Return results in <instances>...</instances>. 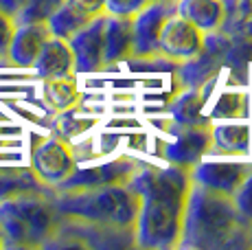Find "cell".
Listing matches in <instances>:
<instances>
[{
    "instance_id": "1",
    "label": "cell",
    "mask_w": 252,
    "mask_h": 250,
    "mask_svg": "<svg viewBox=\"0 0 252 250\" xmlns=\"http://www.w3.org/2000/svg\"><path fill=\"white\" fill-rule=\"evenodd\" d=\"M140 195L136 219V248L173 250L180 244L182 218L191 191V169L178 165H143L127 182Z\"/></svg>"
},
{
    "instance_id": "2",
    "label": "cell",
    "mask_w": 252,
    "mask_h": 250,
    "mask_svg": "<svg viewBox=\"0 0 252 250\" xmlns=\"http://www.w3.org/2000/svg\"><path fill=\"white\" fill-rule=\"evenodd\" d=\"M250 230L252 226L241 218L230 195L191 185L178 248H250Z\"/></svg>"
},
{
    "instance_id": "3",
    "label": "cell",
    "mask_w": 252,
    "mask_h": 250,
    "mask_svg": "<svg viewBox=\"0 0 252 250\" xmlns=\"http://www.w3.org/2000/svg\"><path fill=\"white\" fill-rule=\"evenodd\" d=\"M62 218L96 226L112 233H134L140 211V195L129 185L96 189L55 191L53 195Z\"/></svg>"
},
{
    "instance_id": "4",
    "label": "cell",
    "mask_w": 252,
    "mask_h": 250,
    "mask_svg": "<svg viewBox=\"0 0 252 250\" xmlns=\"http://www.w3.org/2000/svg\"><path fill=\"white\" fill-rule=\"evenodd\" d=\"M62 213L53 195L22 193L0 202L2 248H46L57 235Z\"/></svg>"
},
{
    "instance_id": "5",
    "label": "cell",
    "mask_w": 252,
    "mask_h": 250,
    "mask_svg": "<svg viewBox=\"0 0 252 250\" xmlns=\"http://www.w3.org/2000/svg\"><path fill=\"white\" fill-rule=\"evenodd\" d=\"M31 169L44 185L55 189L77 169L75 154L68 143L62 138H46L33 150Z\"/></svg>"
},
{
    "instance_id": "6",
    "label": "cell",
    "mask_w": 252,
    "mask_h": 250,
    "mask_svg": "<svg viewBox=\"0 0 252 250\" xmlns=\"http://www.w3.org/2000/svg\"><path fill=\"white\" fill-rule=\"evenodd\" d=\"M105 20L108 13L94 16L84 29L68 40L75 55V73H99L103 70L105 53Z\"/></svg>"
},
{
    "instance_id": "7",
    "label": "cell",
    "mask_w": 252,
    "mask_h": 250,
    "mask_svg": "<svg viewBox=\"0 0 252 250\" xmlns=\"http://www.w3.org/2000/svg\"><path fill=\"white\" fill-rule=\"evenodd\" d=\"M138 167H140L138 160L116 158V160L103 162L99 167H90V169H75L62 185L55 187V191H77V189H96V187H110V185H127L129 178L136 174Z\"/></svg>"
},
{
    "instance_id": "8",
    "label": "cell",
    "mask_w": 252,
    "mask_h": 250,
    "mask_svg": "<svg viewBox=\"0 0 252 250\" xmlns=\"http://www.w3.org/2000/svg\"><path fill=\"white\" fill-rule=\"evenodd\" d=\"M202 44H204V31H200L193 22H189L176 11L164 22L158 40V51L173 62H184L197 55L202 51Z\"/></svg>"
},
{
    "instance_id": "9",
    "label": "cell",
    "mask_w": 252,
    "mask_h": 250,
    "mask_svg": "<svg viewBox=\"0 0 252 250\" xmlns=\"http://www.w3.org/2000/svg\"><path fill=\"white\" fill-rule=\"evenodd\" d=\"M176 13V4L167 2H149L132 18L134 25V57H149L156 55L158 40L164 22Z\"/></svg>"
},
{
    "instance_id": "10",
    "label": "cell",
    "mask_w": 252,
    "mask_h": 250,
    "mask_svg": "<svg viewBox=\"0 0 252 250\" xmlns=\"http://www.w3.org/2000/svg\"><path fill=\"white\" fill-rule=\"evenodd\" d=\"M176 138L164 147V160L169 165L178 167H195L204 156L211 154L213 138H211V127H184V125H176Z\"/></svg>"
},
{
    "instance_id": "11",
    "label": "cell",
    "mask_w": 252,
    "mask_h": 250,
    "mask_svg": "<svg viewBox=\"0 0 252 250\" xmlns=\"http://www.w3.org/2000/svg\"><path fill=\"white\" fill-rule=\"evenodd\" d=\"M248 162H204L200 160L191 167V182L215 193L230 195L237 191L241 180L248 174Z\"/></svg>"
},
{
    "instance_id": "12",
    "label": "cell",
    "mask_w": 252,
    "mask_h": 250,
    "mask_svg": "<svg viewBox=\"0 0 252 250\" xmlns=\"http://www.w3.org/2000/svg\"><path fill=\"white\" fill-rule=\"evenodd\" d=\"M224 68V60L217 51L202 44V51L197 55L180 62L176 70V79L180 90H202L208 88L217 79L220 70Z\"/></svg>"
},
{
    "instance_id": "13",
    "label": "cell",
    "mask_w": 252,
    "mask_h": 250,
    "mask_svg": "<svg viewBox=\"0 0 252 250\" xmlns=\"http://www.w3.org/2000/svg\"><path fill=\"white\" fill-rule=\"evenodd\" d=\"M48 37H51V31L46 25H16L4 60L18 68H33Z\"/></svg>"
},
{
    "instance_id": "14",
    "label": "cell",
    "mask_w": 252,
    "mask_h": 250,
    "mask_svg": "<svg viewBox=\"0 0 252 250\" xmlns=\"http://www.w3.org/2000/svg\"><path fill=\"white\" fill-rule=\"evenodd\" d=\"M134 57V25L132 18L108 16L105 20V53H103V70Z\"/></svg>"
},
{
    "instance_id": "15",
    "label": "cell",
    "mask_w": 252,
    "mask_h": 250,
    "mask_svg": "<svg viewBox=\"0 0 252 250\" xmlns=\"http://www.w3.org/2000/svg\"><path fill=\"white\" fill-rule=\"evenodd\" d=\"M33 68L42 79H53V77H66L75 75V55L68 44V40L51 35L42 46Z\"/></svg>"
},
{
    "instance_id": "16",
    "label": "cell",
    "mask_w": 252,
    "mask_h": 250,
    "mask_svg": "<svg viewBox=\"0 0 252 250\" xmlns=\"http://www.w3.org/2000/svg\"><path fill=\"white\" fill-rule=\"evenodd\" d=\"M206 90H182L176 99L169 103V114L173 123L184 125V127H211L213 121L204 112L206 105Z\"/></svg>"
},
{
    "instance_id": "17",
    "label": "cell",
    "mask_w": 252,
    "mask_h": 250,
    "mask_svg": "<svg viewBox=\"0 0 252 250\" xmlns=\"http://www.w3.org/2000/svg\"><path fill=\"white\" fill-rule=\"evenodd\" d=\"M176 11L204 33L220 29L224 18L221 0H178Z\"/></svg>"
},
{
    "instance_id": "18",
    "label": "cell",
    "mask_w": 252,
    "mask_h": 250,
    "mask_svg": "<svg viewBox=\"0 0 252 250\" xmlns=\"http://www.w3.org/2000/svg\"><path fill=\"white\" fill-rule=\"evenodd\" d=\"M22 193L55 195V189L44 185L33 169H0V202Z\"/></svg>"
},
{
    "instance_id": "19",
    "label": "cell",
    "mask_w": 252,
    "mask_h": 250,
    "mask_svg": "<svg viewBox=\"0 0 252 250\" xmlns=\"http://www.w3.org/2000/svg\"><path fill=\"white\" fill-rule=\"evenodd\" d=\"M213 147L211 154L224 156H244L250 150V127L248 125H211Z\"/></svg>"
},
{
    "instance_id": "20",
    "label": "cell",
    "mask_w": 252,
    "mask_h": 250,
    "mask_svg": "<svg viewBox=\"0 0 252 250\" xmlns=\"http://www.w3.org/2000/svg\"><path fill=\"white\" fill-rule=\"evenodd\" d=\"M90 20H92V16L86 13L77 2L64 0L62 7L48 18L46 27H48V31H51V35L62 37V40H70V37L75 35L79 29H84Z\"/></svg>"
},
{
    "instance_id": "21",
    "label": "cell",
    "mask_w": 252,
    "mask_h": 250,
    "mask_svg": "<svg viewBox=\"0 0 252 250\" xmlns=\"http://www.w3.org/2000/svg\"><path fill=\"white\" fill-rule=\"evenodd\" d=\"M44 101L55 112H68V110L77 108L81 101V93L75 75L44 79Z\"/></svg>"
},
{
    "instance_id": "22",
    "label": "cell",
    "mask_w": 252,
    "mask_h": 250,
    "mask_svg": "<svg viewBox=\"0 0 252 250\" xmlns=\"http://www.w3.org/2000/svg\"><path fill=\"white\" fill-rule=\"evenodd\" d=\"M224 7V18H221L220 31L235 35V33H244V27L252 16V0H221Z\"/></svg>"
},
{
    "instance_id": "23",
    "label": "cell",
    "mask_w": 252,
    "mask_h": 250,
    "mask_svg": "<svg viewBox=\"0 0 252 250\" xmlns=\"http://www.w3.org/2000/svg\"><path fill=\"white\" fill-rule=\"evenodd\" d=\"M64 0H29L13 16L16 25H46L48 18L62 7Z\"/></svg>"
},
{
    "instance_id": "24",
    "label": "cell",
    "mask_w": 252,
    "mask_h": 250,
    "mask_svg": "<svg viewBox=\"0 0 252 250\" xmlns=\"http://www.w3.org/2000/svg\"><path fill=\"white\" fill-rule=\"evenodd\" d=\"M248 110V99L244 93H226L217 99L215 108L208 112L211 121L215 119H235V117H244Z\"/></svg>"
},
{
    "instance_id": "25",
    "label": "cell",
    "mask_w": 252,
    "mask_h": 250,
    "mask_svg": "<svg viewBox=\"0 0 252 250\" xmlns=\"http://www.w3.org/2000/svg\"><path fill=\"white\" fill-rule=\"evenodd\" d=\"M232 202H235L237 211L241 213V218L252 226V165L248 167V174L241 180V185L232 193Z\"/></svg>"
},
{
    "instance_id": "26",
    "label": "cell",
    "mask_w": 252,
    "mask_h": 250,
    "mask_svg": "<svg viewBox=\"0 0 252 250\" xmlns=\"http://www.w3.org/2000/svg\"><path fill=\"white\" fill-rule=\"evenodd\" d=\"M145 4H149V0H105V13L134 18Z\"/></svg>"
},
{
    "instance_id": "27",
    "label": "cell",
    "mask_w": 252,
    "mask_h": 250,
    "mask_svg": "<svg viewBox=\"0 0 252 250\" xmlns=\"http://www.w3.org/2000/svg\"><path fill=\"white\" fill-rule=\"evenodd\" d=\"M13 31H16V20L11 16L0 9V60L7 57V51H9V44H11V37H13Z\"/></svg>"
},
{
    "instance_id": "28",
    "label": "cell",
    "mask_w": 252,
    "mask_h": 250,
    "mask_svg": "<svg viewBox=\"0 0 252 250\" xmlns=\"http://www.w3.org/2000/svg\"><path fill=\"white\" fill-rule=\"evenodd\" d=\"M72 2H77L86 13H90L92 18L105 13V0H72Z\"/></svg>"
},
{
    "instance_id": "29",
    "label": "cell",
    "mask_w": 252,
    "mask_h": 250,
    "mask_svg": "<svg viewBox=\"0 0 252 250\" xmlns=\"http://www.w3.org/2000/svg\"><path fill=\"white\" fill-rule=\"evenodd\" d=\"M29 0H0V9H2L4 13H7V16H16L18 11H20V9L24 7V4H27Z\"/></svg>"
},
{
    "instance_id": "30",
    "label": "cell",
    "mask_w": 252,
    "mask_h": 250,
    "mask_svg": "<svg viewBox=\"0 0 252 250\" xmlns=\"http://www.w3.org/2000/svg\"><path fill=\"white\" fill-rule=\"evenodd\" d=\"M244 33H246V35H248L250 40H252V16L248 18V22H246V27H244Z\"/></svg>"
},
{
    "instance_id": "31",
    "label": "cell",
    "mask_w": 252,
    "mask_h": 250,
    "mask_svg": "<svg viewBox=\"0 0 252 250\" xmlns=\"http://www.w3.org/2000/svg\"><path fill=\"white\" fill-rule=\"evenodd\" d=\"M149 2H167V4H176L178 0H149Z\"/></svg>"
},
{
    "instance_id": "32",
    "label": "cell",
    "mask_w": 252,
    "mask_h": 250,
    "mask_svg": "<svg viewBox=\"0 0 252 250\" xmlns=\"http://www.w3.org/2000/svg\"><path fill=\"white\" fill-rule=\"evenodd\" d=\"M0 248H2V233H0Z\"/></svg>"
},
{
    "instance_id": "33",
    "label": "cell",
    "mask_w": 252,
    "mask_h": 250,
    "mask_svg": "<svg viewBox=\"0 0 252 250\" xmlns=\"http://www.w3.org/2000/svg\"><path fill=\"white\" fill-rule=\"evenodd\" d=\"M250 248H252V230H250Z\"/></svg>"
}]
</instances>
